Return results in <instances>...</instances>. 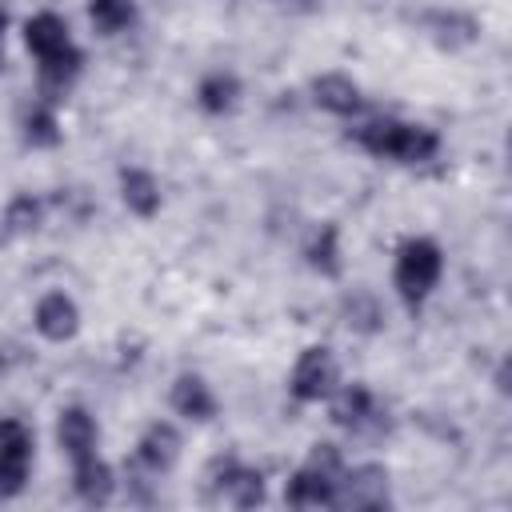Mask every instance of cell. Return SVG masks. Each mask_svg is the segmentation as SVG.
Segmentation results:
<instances>
[{
    "label": "cell",
    "instance_id": "1",
    "mask_svg": "<svg viewBox=\"0 0 512 512\" xmlns=\"http://www.w3.org/2000/svg\"><path fill=\"white\" fill-rule=\"evenodd\" d=\"M348 140H356L368 156L392 160V164H428L440 152V132L428 124H408L396 116H372L356 128H348Z\"/></svg>",
    "mask_w": 512,
    "mask_h": 512
},
{
    "label": "cell",
    "instance_id": "2",
    "mask_svg": "<svg viewBox=\"0 0 512 512\" xmlns=\"http://www.w3.org/2000/svg\"><path fill=\"white\" fill-rule=\"evenodd\" d=\"M444 276V252L432 236H408L400 248H396V260H392V288L396 296L416 312L440 284Z\"/></svg>",
    "mask_w": 512,
    "mask_h": 512
},
{
    "label": "cell",
    "instance_id": "3",
    "mask_svg": "<svg viewBox=\"0 0 512 512\" xmlns=\"http://www.w3.org/2000/svg\"><path fill=\"white\" fill-rule=\"evenodd\" d=\"M336 384H340V364L324 344H308L288 372V396L296 404H320Z\"/></svg>",
    "mask_w": 512,
    "mask_h": 512
},
{
    "label": "cell",
    "instance_id": "4",
    "mask_svg": "<svg viewBox=\"0 0 512 512\" xmlns=\"http://www.w3.org/2000/svg\"><path fill=\"white\" fill-rule=\"evenodd\" d=\"M32 456H36V440L32 428L24 420H0V500L20 496L32 472Z\"/></svg>",
    "mask_w": 512,
    "mask_h": 512
},
{
    "label": "cell",
    "instance_id": "5",
    "mask_svg": "<svg viewBox=\"0 0 512 512\" xmlns=\"http://www.w3.org/2000/svg\"><path fill=\"white\" fill-rule=\"evenodd\" d=\"M388 468L384 464H356L336 476L332 508H388Z\"/></svg>",
    "mask_w": 512,
    "mask_h": 512
},
{
    "label": "cell",
    "instance_id": "6",
    "mask_svg": "<svg viewBox=\"0 0 512 512\" xmlns=\"http://www.w3.org/2000/svg\"><path fill=\"white\" fill-rule=\"evenodd\" d=\"M208 484L220 488L228 496V504H236V508H256L268 496L264 472L252 468V464H240L236 456H216L208 464Z\"/></svg>",
    "mask_w": 512,
    "mask_h": 512
},
{
    "label": "cell",
    "instance_id": "7",
    "mask_svg": "<svg viewBox=\"0 0 512 512\" xmlns=\"http://www.w3.org/2000/svg\"><path fill=\"white\" fill-rule=\"evenodd\" d=\"M80 72H84V52H80L76 44H64L60 52L36 60V96H40L44 104L60 108V104L68 100V92L76 88Z\"/></svg>",
    "mask_w": 512,
    "mask_h": 512
},
{
    "label": "cell",
    "instance_id": "8",
    "mask_svg": "<svg viewBox=\"0 0 512 512\" xmlns=\"http://www.w3.org/2000/svg\"><path fill=\"white\" fill-rule=\"evenodd\" d=\"M420 28L444 52H460V48H468V44L480 40V20L468 16V12H460V8H432V12L420 16Z\"/></svg>",
    "mask_w": 512,
    "mask_h": 512
},
{
    "label": "cell",
    "instance_id": "9",
    "mask_svg": "<svg viewBox=\"0 0 512 512\" xmlns=\"http://www.w3.org/2000/svg\"><path fill=\"white\" fill-rule=\"evenodd\" d=\"M32 324L44 340L52 344H64L80 332V304L68 296V292H44L32 308Z\"/></svg>",
    "mask_w": 512,
    "mask_h": 512
},
{
    "label": "cell",
    "instance_id": "10",
    "mask_svg": "<svg viewBox=\"0 0 512 512\" xmlns=\"http://www.w3.org/2000/svg\"><path fill=\"white\" fill-rule=\"evenodd\" d=\"M168 404H172L176 416H184V420H192V424H208V420L220 412V400H216L212 384H208L204 376H196V372H180V376L172 380Z\"/></svg>",
    "mask_w": 512,
    "mask_h": 512
},
{
    "label": "cell",
    "instance_id": "11",
    "mask_svg": "<svg viewBox=\"0 0 512 512\" xmlns=\"http://www.w3.org/2000/svg\"><path fill=\"white\" fill-rule=\"evenodd\" d=\"M180 448H184V436L172 420H156L140 432L136 440V464L148 468V472H168L176 460H180Z\"/></svg>",
    "mask_w": 512,
    "mask_h": 512
},
{
    "label": "cell",
    "instance_id": "12",
    "mask_svg": "<svg viewBox=\"0 0 512 512\" xmlns=\"http://www.w3.org/2000/svg\"><path fill=\"white\" fill-rule=\"evenodd\" d=\"M116 188H120L124 208H128L132 216H140V220H152V216L160 212V204H164L160 180H156L148 168H140V164H124V168L116 172Z\"/></svg>",
    "mask_w": 512,
    "mask_h": 512
},
{
    "label": "cell",
    "instance_id": "13",
    "mask_svg": "<svg viewBox=\"0 0 512 512\" xmlns=\"http://www.w3.org/2000/svg\"><path fill=\"white\" fill-rule=\"evenodd\" d=\"M312 104L320 112H332V116H356L364 108V96H360V84L348 76V72H320L312 80Z\"/></svg>",
    "mask_w": 512,
    "mask_h": 512
},
{
    "label": "cell",
    "instance_id": "14",
    "mask_svg": "<svg viewBox=\"0 0 512 512\" xmlns=\"http://www.w3.org/2000/svg\"><path fill=\"white\" fill-rule=\"evenodd\" d=\"M372 412H376V396H372V388L360 384V380L336 384V388L328 392V420H332L336 428L356 432V428H364V424L372 420Z\"/></svg>",
    "mask_w": 512,
    "mask_h": 512
},
{
    "label": "cell",
    "instance_id": "15",
    "mask_svg": "<svg viewBox=\"0 0 512 512\" xmlns=\"http://www.w3.org/2000/svg\"><path fill=\"white\" fill-rule=\"evenodd\" d=\"M96 440H100V424L88 408L72 404L56 416V444L68 460H80V456H92L96 452Z\"/></svg>",
    "mask_w": 512,
    "mask_h": 512
},
{
    "label": "cell",
    "instance_id": "16",
    "mask_svg": "<svg viewBox=\"0 0 512 512\" xmlns=\"http://www.w3.org/2000/svg\"><path fill=\"white\" fill-rule=\"evenodd\" d=\"M72 492H76L84 504H92V508L108 504V500L116 496V472H112V464H108L104 456H96V452L72 460Z\"/></svg>",
    "mask_w": 512,
    "mask_h": 512
},
{
    "label": "cell",
    "instance_id": "17",
    "mask_svg": "<svg viewBox=\"0 0 512 512\" xmlns=\"http://www.w3.org/2000/svg\"><path fill=\"white\" fill-rule=\"evenodd\" d=\"M332 488H336V476H324L300 464L284 484V504L288 508H332Z\"/></svg>",
    "mask_w": 512,
    "mask_h": 512
},
{
    "label": "cell",
    "instance_id": "18",
    "mask_svg": "<svg viewBox=\"0 0 512 512\" xmlns=\"http://www.w3.org/2000/svg\"><path fill=\"white\" fill-rule=\"evenodd\" d=\"M240 92H244L240 88V76L216 68V72L200 76V84H196V108L208 112V116H228L240 104Z\"/></svg>",
    "mask_w": 512,
    "mask_h": 512
},
{
    "label": "cell",
    "instance_id": "19",
    "mask_svg": "<svg viewBox=\"0 0 512 512\" xmlns=\"http://www.w3.org/2000/svg\"><path fill=\"white\" fill-rule=\"evenodd\" d=\"M304 264H308L316 276H324V280H336V276L344 272V256H340V228H336L332 220H324V224L308 236V244H304Z\"/></svg>",
    "mask_w": 512,
    "mask_h": 512
},
{
    "label": "cell",
    "instance_id": "20",
    "mask_svg": "<svg viewBox=\"0 0 512 512\" xmlns=\"http://www.w3.org/2000/svg\"><path fill=\"white\" fill-rule=\"evenodd\" d=\"M40 224H44V200L32 192H20L0 212V240H24L40 232Z\"/></svg>",
    "mask_w": 512,
    "mask_h": 512
},
{
    "label": "cell",
    "instance_id": "21",
    "mask_svg": "<svg viewBox=\"0 0 512 512\" xmlns=\"http://www.w3.org/2000/svg\"><path fill=\"white\" fill-rule=\"evenodd\" d=\"M24 44L36 60L60 52L64 44H72V32H68V20L56 16V12H36L28 24H24Z\"/></svg>",
    "mask_w": 512,
    "mask_h": 512
},
{
    "label": "cell",
    "instance_id": "22",
    "mask_svg": "<svg viewBox=\"0 0 512 512\" xmlns=\"http://www.w3.org/2000/svg\"><path fill=\"white\" fill-rule=\"evenodd\" d=\"M20 136H24L28 148H56V144L64 140V128H60L56 108L44 104V100H36V104L24 112V120H20Z\"/></svg>",
    "mask_w": 512,
    "mask_h": 512
},
{
    "label": "cell",
    "instance_id": "23",
    "mask_svg": "<svg viewBox=\"0 0 512 512\" xmlns=\"http://www.w3.org/2000/svg\"><path fill=\"white\" fill-rule=\"evenodd\" d=\"M340 308H344V324H348L352 332H360V336H376V332L384 328V308H380V300H376L372 292H364V288L348 292Z\"/></svg>",
    "mask_w": 512,
    "mask_h": 512
},
{
    "label": "cell",
    "instance_id": "24",
    "mask_svg": "<svg viewBox=\"0 0 512 512\" xmlns=\"http://www.w3.org/2000/svg\"><path fill=\"white\" fill-rule=\"evenodd\" d=\"M88 20L100 36H120L136 24V4L132 0H88Z\"/></svg>",
    "mask_w": 512,
    "mask_h": 512
},
{
    "label": "cell",
    "instance_id": "25",
    "mask_svg": "<svg viewBox=\"0 0 512 512\" xmlns=\"http://www.w3.org/2000/svg\"><path fill=\"white\" fill-rule=\"evenodd\" d=\"M304 464L316 468V472H324V476H340V472H344V456H340V448L328 444V440H316Z\"/></svg>",
    "mask_w": 512,
    "mask_h": 512
},
{
    "label": "cell",
    "instance_id": "26",
    "mask_svg": "<svg viewBox=\"0 0 512 512\" xmlns=\"http://www.w3.org/2000/svg\"><path fill=\"white\" fill-rule=\"evenodd\" d=\"M4 28H8V12L0 8V44H4Z\"/></svg>",
    "mask_w": 512,
    "mask_h": 512
},
{
    "label": "cell",
    "instance_id": "27",
    "mask_svg": "<svg viewBox=\"0 0 512 512\" xmlns=\"http://www.w3.org/2000/svg\"><path fill=\"white\" fill-rule=\"evenodd\" d=\"M0 72H4V44H0Z\"/></svg>",
    "mask_w": 512,
    "mask_h": 512
}]
</instances>
